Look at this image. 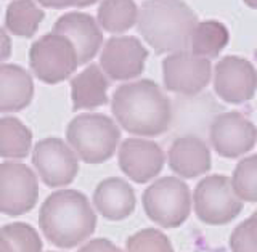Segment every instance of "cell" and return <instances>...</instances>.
<instances>
[{
  "label": "cell",
  "mask_w": 257,
  "mask_h": 252,
  "mask_svg": "<svg viewBox=\"0 0 257 252\" xmlns=\"http://www.w3.org/2000/svg\"><path fill=\"white\" fill-rule=\"evenodd\" d=\"M111 109L117 124L137 137H158L172 120L169 96L155 80L142 79L116 88Z\"/></svg>",
  "instance_id": "cell-1"
},
{
  "label": "cell",
  "mask_w": 257,
  "mask_h": 252,
  "mask_svg": "<svg viewBox=\"0 0 257 252\" xmlns=\"http://www.w3.org/2000/svg\"><path fill=\"white\" fill-rule=\"evenodd\" d=\"M39 225L52 244L71 249L92 236L96 228V215L84 193L60 190L44 201L39 210Z\"/></svg>",
  "instance_id": "cell-2"
},
{
  "label": "cell",
  "mask_w": 257,
  "mask_h": 252,
  "mask_svg": "<svg viewBox=\"0 0 257 252\" xmlns=\"http://www.w3.org/2000/svg\"><path fill=\"white\" fill-rule=\"evenodd\" d=\"M196 13L183 0H145L139 10V32L156 53L190 48Z\"/></svg>",
  "instance_id": "cell-3"
},
{
  "label": "cell",
  "mask_w": 257,
  "mask_h": 252,
  "mask_svg": "<svg viewBox=\"0 0 257 252\" xmlns=\"http://www.w3.org/2000/svg\"><path fill=\"white\" fill-rule=\"evenodd\" d=\"M66 140L85 164H101L112 158L120 140L117 124L100 112H84L68 124Z\"/></svg>",
  "instance_id": "cell-4"
},
{
  "label": "cell",
  "mask_w": 257,
  "mask_h": 252,
  "mask_svg": "<svg viewBox=\"0 0 257 252\" xmlns=\"http://www.w3.org/2000/svg\"><path fill=\"white\" fill-rule=\"evenodd\" d=\"M143 209L151 222L163 228H177L191 212V193L180 178L163 177L143 193Z\"/></svg>",
  "instance_id": "cell-5"
},
{
  "label": "cell",
  "mask_w": 257,
  "mask_h": 252,
  "mask_svg": "<svg viewBox=\"0 0 257 252\" xmlns=\"http://www.w3.org/2000/svg\"><path fill=\"white\" fill-rule=\"evenodd\" d=\"M29 64L39 80L55 85L74 74L79 66V56L68 37L50 32L31 45Z\"/></svg>",
  "instance_id": "cell-6"
},
{
  "label": "cell",
  "mask_w": 257,
  "mask_h": 252,
  "mask_svg": "<svg viewBox=\"0 0 257 252\" xmlns=\"http://www.w3.org/2000/svg\"><path fill=\"white\" fill-rule=\"evenodd\" d=\"M193 207L201 222L225 225L241 214L243 201L235 193L228 177L211 175L196 185L193 193Z\"/></svg>",
  "instance_id": "cell-7"
},
{
  "label": "cell",
  "mask_w": 257,
  "mask_h": 252,
  "mask_svg": "<svg viewBox=\"0 0 257 252\" xmlns=\"http://www.w3.org/2000/svg\"><path fill=\"white\" fill-rule=\"evenodd\" d=\"M39 199V182L29 166L8 161L0 164V212L10 217L28 214Z\"/></svg>",
  "instance_id": "cell-8"
},
{
  "label": "cell",
  "mask_w": 257,
  "mask_h": 252,
  "mask_svg": "<svg viewBox=\"0 0 257 252\" xmlns=\"http://www.w3.org/2000/svg\"><path fill=\"white\" fill-rule=\"evenodd\" d=\"M164 87L169 92L180 95H196L211 82L212 64L188 50L169 53L163 61Z\"/></svg>",
  "instance_id": "cell-9"
},
{
  "label": "cell",
  "mask_w": 257,
  "mask_h": 252,
  "mask_svg": "<svg viewBox=\"0 0 257 252\" xmlns=\"http://www.w3.org/2000/svg\"><path fill=\"white\" fill-rule=\"evenodd\" d=\"M32 164L42 182L50 188L69 185L79 172V158L74 150L55 137L44 138L34 146Z\"/></svg>",
  "instance_id": "cell-10"
},
{
  "label": "cell",
  "mask_w": 257,
  "mask_h": 252,
  "mask_svg": "<svg viewBox=\"0 0 257 252\" xmlns=\"http://www.w3.org/2000/svg\"><path fill=\"white\" fill-rule=\"evenodd\" d=\"M209 140L222 158L235 159L249 153L257 142V127L238 111L222 112L211 122Z\"/></svg>",
  "instance_id": "cell-11"
},
{
  "label": "cell",
  "mask_w": 257,
  "mask_h": 252,
  "mask_svg": "<svg viewBox=\"0 0 257 252\" xmlns=\"http://www.w3.org/2000/svg\"><path fill=\"white\" fill-rule=\"evenodd\" d=\"M148 58V50L134 36H116L106 40L100 68L111 80H132L139 77Z\"/></svg>",
  "instance_id": "cell-12"
},
{
  "label": "cell",
  "mask_w": 257,
  "mask_h": 252,
  "mask_svg": "<svg viewBox=\"0 0 257 252\" xmlns=\"http://www.w3.org/2000/svg\"><path fill=\"white\" fill-rule=\"evenodd\" d=\"M214 90L219 98L231 104L252 100L257 90L254 64L239 56H223L214 69Z\"/></svg>",
  "instance_id": "cell-13"
},
{
  "label": "cell",
  "mask_w": 257,
  "mask_h": 252,
  "mask_svg": "<svg viewBox=\"0 0 257 252\" xmlns=\"http://www.w3.org/2000/svg\"><path fill=\"white\" fill-rule=\"evenodd\" d=\"M120 170L135 183H147L161 174L166 156L163 148L145 138H127L119 146Z\"/></svg>",
  "instance_id": "cell-14"
},
{
  "label": "cell",
  "mask_w": 257,
  "mask_h": 252,
  "mask_svg": "<svg viewBox=\"0 0 257 252\" xmlns=\"http://www.w3.org/2000/svg\"><path fill=\"white\" fill-rule=\"evenodd\" d=\"M53 32L71 40L76 47L79 64H85L95 58L103 44V32L98 21L88 13L71 12L58 18L53 24Z\"/></svg>",
  "instance_id": "cell-15"
},
{
  "label": "cell",
  "mask_w": 257,
  "mask_h": 252,
  "mask_svg": "<svg viewBox=\"0 0 257 252\" xmlns=\"http://www.w3.org/2000/svg\"><path fill=\"white\" fill-rule=\"evenodd\" d=\"M169 167L182 178H196L211 170V151L196 135H183L171 145Z\"/></svg>",
  "instance_id": "cell-16"
},
{
  "label": "cell",
  "mask_w": 257,
  "mask_h": 252,
  "mask_svg": "<svg viewBox=\"0 0 257 252\" xmlns=\"http://www.w3.org/2000/svg\"><path fill=\"white\" fill-rule=\"evenodd\" d=\"M93 206L104 218L111 222L124 220L135 210V191L131 185L119 177L104 178L95 188Z\"/></svg>",
  "instance_id": "cell-17"
},
{
  "label": "cell",
  "mask_w": 257,
  "mask_h": 252,
  "mask_svg": "<svg viewBox=\"0 0 257 252\" xmlns=\"http://www.w3.org/2000/svg\"><path fill=\"white\" fill-rule=\"evenodd\" d=\"M34 98V80L18 64H0V112L26 109Z\"/></svg>",
  "instance_id": "cell-18"
},
{
  "label": "cell",
  "mask_w": 257,
  "mask_h": 252,
  "mask_svg": "<svg viewBox=\"0 0 257 252\" xmlns=\"http://www.w3.org/2000/svg\"><path fill=\"white\" fill-rule=\"evenodd\" d=\"M109 80L98 64H90L71 80L72 109H95L108 103Z\"/></svg>",
  "instance_id": "cell-19"
},
{
  "label": "cell",
  "mask_w": 257,
  "mask_h": 252,
  "mask_svg": "<svg viewBox=\"0 0 257 252\" xmlns=\"http://www.w3.org/2000/svg\"><path fill=\"white\" fill-rule=\"evenodd\" d=\"M230 32L223 23L207 20L198 21L190 39V52L203 58H215L228 45Z\"/></svg>",
  "instance_id": "cell-20"
},
{
  "label": "cell",
  "mask_w": 257,
  "mask_h": 252,
  "mask_svg": "<svg viewBox=\"0 0 257 252\" xmlns=\"http://www.w3.org/2000/svg\"><path fill=\"white\" fill-rule=\"evenodd\" d=\"M45 13L34 0H13L5 13V28L18 37H32L37 32Z\"/></svg>",
  "instance_id": "cell-21"
},
{
  "label": "cell",
  "mask_w": 257,
  "mask_h": 252,
  "mask_svg": "<svg viewBox=\"0 0 257 252\" xmlns=\"http://www.w3.org/2000/svg\"><path fill=\"white\" fill-rule=\"evenodd\" d=\"M139 10L134 0H103L98 7L100 28L111 34H122L139 21Z\"/></svg>",
  "instance_id": "cell-22"
},
{
  "label": "cell",
  "mask_w": 257,
  "mask_h": 252,
  "mask_svg": "<svg viewBox=\"0 0 257 252\" xmlns=\"http://www.w3.org/2000/svg\"><path fill=\"white\" fill-rule=\"evenodd\" d=\"M32 146V132L13 116L0 119V158L24 159Z\"/></svg>",
  "instance_id": "cell-23"
},
{
  "label": "cell",
  "mask_w": 257,
  "mask_h": 252,
  "mask_svg": "<svg viewBox=\"0 0 257 252\" xmlns=\"http://www.w3.org/2000/svg\"><path fill=\"white\" fill-rule=\"evenodd\" d=\"M230 180L241 201L257 202V154L241 159Z\"/></svg>",
  "instance_id": "cell-24"
},
{
  "label": "cell",
  "mask_w": 257,
  "mask_h": 252,
  "mask_svg": "<svg viewBox=\"0 0 257 252\" xmlns=\"http://www.w3.org/2000/svg\"><path fill=\"white\" fill-rule=\"evenodd\" d=\"M0 233L8 239L15 252H42V239L28 223L15 222L4 225Z\"/></svg>",
  "instance_id": "cell-25"
},
{
  "label": "cell",
  "mask_w": 257,
  "mask_h": 252,
  "mask_svg": "<svg viewBox=\"0 0 257 252\" xmlns=\"http://www.w3.org/2000/svg\"><path fill=\"white\" fill-rule=\"evenodd\" d=\"M125 252H174V247L171 239L163 231L145 228L127 239Z\"/></svg>",
  "instance_id": "cell-26"
},
{
  "label": "cell",
  "mask_w": 257,
  "mask_h": 252,
  "mask_svg": "<svg viewBox=\"0 0 257 252\" xmlns=\"http://www.w3.org/2000/svg\"><path fill=\"white\" fill-rule=\"evenodd\" d=\"M231 252H257V214L241 222L230 236Z\"/></svg>",
  "instance_id": "cell-27"
},
{
  "label": "cell",
  "mask_w": 257,
  "mask_h": 252,
  "mask_svg": "<svg viewBox=\"0 0 257 252\" xmlns=\"http://www.w3.org/2000/svg\"><path fill=\"white\" fill-rule=\"evenodd\" d=\"M77 252H122L114 242H111L109 239L104 238H96L85 242Z\"/></svg>",
  "instance_id": "cell-28"
},
{
  "label": "cell",
  "mask_w": 257,
  "mask_h": 252,
  "mask_svg": "<svg viewBox=\"0 0 257 252\" xmlns=\"http://www.w3.org/2000/svg\"><path fill=\"white\" fill-rule=\"evenodd\" d=\"M12 55V39L7 34V31L0 26V63L10 58Z\"/></svg>",
  "instance_id": "cell-29"
},
{
  "label": "cell",
  "mask_w": 257,
  "mask_h": 252,
  "mask_svg": "<svg viewBox=\"0 0 257 252\" xmlns=\"http://www.w3.org/2000/svg\"><path fill=\"white\" fill-rule=\"evenodd\" d=\"M37 2L42 5V7H47V8H56V10H60V8H68V7H77L79 0H37Z\"/></svg>",
  "instance_id": "cell-30"
},
{
  "label": "cell",
  "mask_w": 257,
  "mask_h": 252,
  "mask_svg": "<svg viewBox=\"0 0 257 252\" xmlns=\"http://www.w3.org/2000/svg\"><path fill=\"white\" fill-rule=\"evenodd\" d=\"M0 252H15L12 244L8 242V239L4 236L2 233H0Z\"/></svg>",
  "instance_id": "cell-31"
},
{
  "label": "cell",
  "mask_w": 257,
  "mask_h": 252,
  "mask_svg": "<svg viewBox=\"0 0 257 252\" xmlns=\"http://www.w3.org/2000/svg\"><path fill=\"white\" fill-rule=\"evenodd\" d=\"M96 2H98V0H79L77 7L79 8H85V7H90V5L96 4Z\"/></svg>",
  "instance_id": "cell-32"
},
{
  "label": "cell",
  "mask_w": 257,
  "mask_h": 252,
  "mask_svg": "<svg viewBox=\"0 0 257 252\" xmlns=\"http://www.w3.org/2000/svg\"><path fill=\"white\" fill-rule=\"evenodd\" d=\"M243 2L247 7H251V8H254V10H257V0H243Z\"/></svg>",
  "instance_id": "cell-33"
},
{
  "label": "cell",
  "mask_w": 257,
  "mask_h": 252,
  "mask_svg": "<svg viewBox=\"0 0 257 252\" xmlns=\"http://www.w3.org/2000/svg\"><path fill=\"white\" fill-rule=\"evenodd\" d=\"M254 214H257V210H255V212H254Z\"/></svg>",
  "instance_id": "cell-34"
},
{
  "label": "cell",
  "mask_w": 257,
  "mask_h": 252,
  "mask_svg": "<svg viewBox=\"0 0 257 252\" xmlns=\"http://www.w3.org/2000/svg\"><path fill=\"white\" fill-rule=\"evenodd\" d=\"M52 252H53V250H52Z\"/></svg>",
  "instance_id": "cell-35"
}]
</instances>
